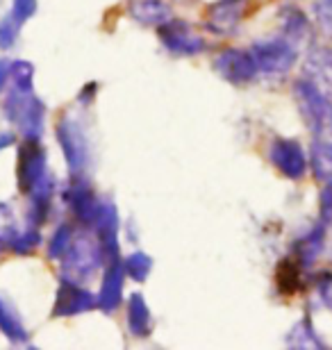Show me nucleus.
<instances>
[{
  "instance_id": "4",
  "label": "nucleus",
  "mask_w": 332,
  "mask_h": 350,
  "mask_svg": "<svg viewBox=\"0 0 332 350\" xmlns=\"http://www.w3.org/2000/svg\"><path fill=\"white\" fill-rule=\"evenodd\" d=\"M251 55L255 59L257 73L262 75H285L296 62V46L285 37L262 39L251 48Z\"/></svg>"
},
{
  "instance_id": "27",
  "label": "nucleus",
  "mask_w": 332,
  "mask_h": 350,
  "mask_svg": "<svg viewBox=\"0 0 332 350\" xmlns=\"http://www.w3.org/2000/svg\"><path fill=\"white\" fill-rule=\"evenodd\" d=\"M314 18L323 32L332 39V0H316L314 3Z\"/></svg>"
},
{
  "instance_id": "1",
  "label": "nucleus",
  "mask_w": 332,
  "mask_h": 350,
  "mask_svg": "<svg viewBox=\"0 0 332 350\" xmlns=\"http://www.w3.org/2000/svg\"><path fill=\"white\" fill-rule=\"evenodd\" d=\"M103 257L105 250L94 230L91 232H75L73 239H71V246L62 257V275H64V280L80 284L82 280L91 278L101 269Z\"/></svg>"
},
{
  "instance_id": "29",
  "label": "nucleus",
  "mask_w": 332,
  "mask_h": 350,
  "mask_svg": "<svg viewBox=\"0 0 332 350\" xmlns=\"http://www.w3.org/2000/svg\"><path fill=\"white\" fill-rule=\"evenodd\" d=\"M321 221L326 223H332V180H328V185L323 187L321 191Z\"/></svg>"
},
{
  "instance_id": "15",
  "label": "nucleus",
  "mask_w": 332,
  "mask_h": 350,
  "mask_svg": "<svg viewBox=\"0 0 332 350\" xmlns=\"http://www.w3.org/2000/svg\"><path fill=\"white\" fill-rule=\"evenodd\" d=\"M68 205L73 209V214L77 216V221L84 223V226H91L96 219L98 207H101V200L96 198L94 191H91L84 182H77L68 191Z\"/></svg>"
},
{
  "instance_id": "16",
  "label": "nucleus",
  "mask_w": 332,
  "mask_h": 350,
  "mask_svg": "<svg viewBox=\"0 0 332 350\" xmlns=\"http://www.w3.org/2000/svg\"><path fill=\"white\" fill-rule=\"evenodd\" d=\"M309 166L316 180H332V137H316L309 150Z\"/></svg>"
},
{
  "instance_id": "19",
  "label": "nucleus",
  "mask_w": 332,
  "mask_h": 350,
  "mask_svg": "<svg viewBox=\"0 0 332 350\" xmlns=\"http://www.w3.org/2000/svg\"><path fill=\"white\" fill-rule=\"evenodd\" d=\"M321 248H323V228H316L296 243V262L305 266L312 264L316 260V255L321 253Z\"/></svg>"
},
{
  "instance_id": "21",
  "label": "nucleus",
  "mask_w": 332,
  "mask_h": 350,
  "mask_svg": "<svg viewBox=\"0 0 332 350\" xmlns=\"http://www.w3.org/2000/svg\"><path fill=\"white\" fill-rule=\"evenodd\" d=\"M0 330H3L12 341H16V344H21V341L27 339L25 327H23V323H21L18 314L14 310H10L3 300H0Z\"/></svg>"
},
{
  "instance_id": "25",
  "label": "nucleus",
  "mask_w": 332,
  "mask_h": 350,
  "mask_svg": "<svg viewBox=\"0 0 332 350\" xmlns=\"http://www.w3.org/2000/svg\"><path fill=\"white\" fill-rule=\"evenodd\" d=\"M21 21H16L12 16V14H7V16L0 21V48H12L14 41L18 37V30H21Z\"/></svg>"
},
{
  "instance_id": "2",
  "label": "nucleus",
  "mask_w": 332,
  "mask_h": 350,
  "mask_svg": "<svg viewBox=\"0 0 332 350\" xmlns=\"http://www.w3.org/2000/svg\"><path fill=\"white\" fill-rule=\"evenodd\" d=\"M294 98L309 132L321 139L332 137V98L305 78L294 82Z\"/></svg>"
},
{
  "instance_id": "24",
  "label": "nucleus",
  "mask_w": 332,
  "mask_h": 350,
  "mask_svg": "<svg viewBox=\"0 0 332 350\" xmlns=\"http://www.w3.org/2000/svg\"><path fill=\"white\" fill-rule=\"evenodd\" d=\"M289 341H292L294 346H298V348H312V346L319 348L321 346V341L316 339V334H314V327H309L307 321H303V323H298L294 327Z\"/></svg>"
},
{
  "instance_id": "14",
  "label": "nucleus",
  "mask_w": 332,
  "mask_h": 350,
  "mask_svg": "<svg viewBox=\"0 0 332 350\" xmlns=\"http://www.w3.org/2000/svg\"><path fill=\"white\" fill-rule=\"evenodd\" d=\"M128 12L141 25H164L171 21V7L164 0H130Z\"/></svg>"
},
{
  "instance_id": "28",
  "label": "nucleus",
  "mask_w": 332,
  "mask_h": 350,
  "mask_svg": "<svg viewBox=\"0 0 332 350\" xmlns=\"http://www.w3.org/2000/svg\"><path fill=\"white\" fill-rule=\"evenodd\" d=\"M34 12H37V0H14V7L10 14L16 21H21V23H25Z\"/></svg>"
},
{
  "instance_id": "9",
  "label": "nucleus",
  "mask_w": 332,
  "mask_h": 350,
  "mask_svg": "<svg viewBox=\"0 0 332 350\" xmlns=\"http://www.w3.org/2000/svg\"><path fill=\"white\" fill-rule=\"evenodd\" d=\"M218 75L223 80L232 82V85H246V82L255 80L257 75V66L255 59H253L251 51H237V48H230V51H223L214 62Z\"/></svg>"
},
{
  "instance_id": "5",
  "label": "nucleus",
  "mask_w": 332,
  "mask_h": 350,
  "mask_svg": "<svg viewBox=\"0 0 332 350\" xmlns=\"http://www.w3.org/2000/svg\"><path fill=\"white\" fill-rule=\"evenodd\" d=\"M259 5V0H216L207 10V27L216 34H228Z\"/></svg>"
},
{
  "instance_id": "6",
  "label": "nucleus",
  "mask_w": 332,
  "mask_h": 350,
  "mask_svg": "<svg viewBox=\"0 0 332 350\" xmlns=\"http://www.w3.org/2000/svg\"><path fill=\"white\" fill-rule=\"evenodd\" d=\"M48 178L46 173V155L37 144V139H25L18 150V187L21 191L30 193L41 180Z\"/></svg>"
},
{
  "instance_id": "30",
  "label": "nucleus",
  "mask_w": 332,
  "mask_h": 350,
  "mask_svg": "<svg viewBox=\"0 0 332 350\" xmlns=\"http://www.w3.org/2000/svg\"><path fill=\"white\" fill-rule=\"evenodd\" d=\"M319 293H321L323 305H326L328 310H332V275H326V278L321 280V284H319Z\"/></svg>"
},
{
  "instance_id": "23",
  "label": "nucleus",
  "mask_w": 332,
  "mask_h": 350,
  "mask_svg": "<svg viewBox=\"0 0 332 350\" xmlns=\"http://www.w3.org/2000/svg\"><path fill=\"white\" fill-rule=\"evenodd\" d=\"M71 239H73V230H71V226H60L58 232L53 234L51 246H48L51 260H62V257H64L66 248L71 246Z\"/></svg>"
},
{
  "instance_id": "3",
  "label": "nucleus",
  "mask_w": 332,
  "mask_h": 350,
  "mask_svg": "<svg viewBox=\"0 0 332 350\" xmlns=\"http://www.w3.org/2000/svg\"><path fill=\"white\" fill-rule=\"evenodd\" d=\"M7 118L23 132L25 139H37L44 128V105L32 96V89H14L5 100Z\"/></svg>"
},
{
  "instance_id": "8",
  "label": "nucleus",
  "mask_w": 332,
  "mask_h": 350,
  "mask_svg": "<svg viewBox=\"0 0 332 350\" xmlns=\"http://www.w3.org/2000/svg\"><path fill=\"white\" fill-rule=\"evenodd\" d=\"M159 39L175 55L192 57V55H199L201 51H205V41L192 30V25L180 18H171L164 25H159Z\"/></svg>"
},
{
  "instance_id": "26",
  "label": "nucleus",
  "mask_w": 332,
  "mask_h": 350,
  "mask_svg": "<svg viewBox=\"0 0 332 350\" xmlns=\"http://www.w3.org/2000/svg\"><path fill=\"white\" fill-rule=\"evenodd\" d=\"M32 66L27 62H16V64H10V75L14 80L16 89H32Z\"/></svg>"
},
{
  "instance_id": "20",
  "label": "nucleus",
  "mask_w": 332,
  "mask_h": 350,
  "mask_svg": "<svg viewBox=\"0 0 332 350\" xmlns=\"http://www.w3.org/2000/svg\"><path fill=\"white\" fill-rule=\"evenodd\" d=\"M275 284L278 289L285 293V296H294L301 286V275H298V262L296 257L292 260H285L278 266V273H275Z\"/></svg>"
},
{
  "instance_id": "10",
  "label": "nucleus",
  "mask_w": 332,
  "mask_h": 350,
  "mask_svg": "<svg viewBox=\"0 0 332 350\" xmlns=\"http://www.w3.org/2000/svg\"><path fill=\"white\" fill-rule=\"evenodd\" d=\"M58 139H60L62 152H64L71 171L80 173L89 157L87 139H84V132L80 130V125L75 121H71V118H62V123L58 128Z\"/></svg>"
},
{
  "instance_id": "11",
  "label": "nucleus",
  "mask_w": 332,
  "mask_h": 350,
  "mask_svg": "<svg viewBox=\"0 0 332 350\" xmlns=\"http://www.w3.org/2000/svg\"><path fill=\"white\" fill-rule=\"evenodd\" d=\"M303 73H305V80H309L314 87H319L323 94L332 98V48L314 46L305 57Z\"/></svg>"
},
{
  "instance_id": "12",
  "label": "nucleus",
  "mask_w": 332,
  "mask_h": 350,
  "mask_svg": "<svg viewBox=\"0 0 332 350\" xmlns=\"http://www.w3.org/2000/svg\"><path fill=\"white\" fill-rule=\"evenodd\" d=\"M94 305H98V300H96L94 293L80 289V284H77V282L64 280V282H62V286L58 289V300H55V314H60V317H71V314L89 312Z\"/></svg>"
},
{
  "instance_id": "17",
  "label": "nucleus",
  "mask_w": 332,
  "mask_h": 350,
  "mask_svg": "<svg viewBox=\"0 0 332 350\" xmlns=\"http://www.w3.org/2000/svg\"><path fill=\"white\" fill-rule=\"evenodd\" d=\"M128 325L132 334L137 337H146L151 332V310H148L146 300L141 298V293H132L128 303Z\"/></svg>"
},
{
  "instance_id": "18",
  "label": "nucleus",
  "mask_w": 332,
  "mask_h": 350,
  "mask_svg": "<svg viewBox=\"0 0 332 350\" xmlns=\"http://www.w3.org/2000/svg\"><path fill=\"white\" fill-rule=\"evenodd\" d=\"M282 32H285V39H289L296 46L298 41H303L309 32V21L301 10L296 7H287L282 12Z\"/></svg>"
},
{
  "instance_id": "13",
  "label": "nucleus",
  "mask_w": 332,
  "mask_h": 350,
  "mask_svg": "<svg viewBox=\"0 0 332 350\" xmlns=\"http://www.w3.org/2000/svg\"><path fill=\"white\" fill-rule=\"evenodd\" d=\"M123 266L118 260H112L110 262V269L105 273L103 278V286H101V293H98V307L105 312H112L116 310L118 303H121V293H123Z\"/></svg>"
},
{
  "instance_id": "22",
  "label": "nucleus",
  "mask_w": 332,
  "mask_h": 350,
  "mask_svg": "<svg viewBox=\"0 0 332 350\" xmlns=\"http://www.w3.org/2000/svg\"><path fill=\"white\" fill-rule=\"evenodd\" d=\"M151 266H153L151 257L144 255V253H134V255L128 257V260H125L123 271L128 273L132 280H139V282H141V280H146V275L151 273Z\"/></svg>"
},
{
  "instance_id": "7",
  "label": "nucleus",
  "mask_w": 332,
  "mask_h": 350,
  "mask_svg": "<svg viewBox=\"0 0 332 350\" xmlns=\"http://www.w3.org/2000/svg\"><path fill=\"white\" fill-rule=\"evenodd\" d=\"M271 164L289 180H301L307 171V159L296 139H275L268 150Z\"/></svg>"
}]
</instances>
